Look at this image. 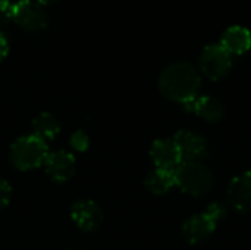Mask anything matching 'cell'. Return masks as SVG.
<instances>
[{
  "label": "cell",
  "mask_w": 251,
  "mask_h": 250,
  "mask_svg": "<svg viewBox=\"0 0 251 250\" xmlns=\"http://www.w3.org/2000/svg\"><path fill=\"white\" fill-rule=\"evenodd\" d=\"M12 19L26 31H40L47 25L46 10L37 0H19L13 3Z\"/></svg>",
  "instance_id": "obj_5"
},
{
  "label": "cell",
  "mask_w": 251,
  "mask_h": 250,
  "mask_svg": "<svg viewBox=\"0 0 251 250\" xmlns=\"http://www.w3.org/2000/svg\"><path fill=\"white\" fill-rule=\"evenodd\" d=\"M207 212H209L212 217H215L218 221H221V220L225 217V214H226L225 208H224L221 203H212V205L207 208Z\"/></svg>",
  "instance_id": "obj_19"
},
{
  "label": "cell",
  "mask_w": 251,
  "mask_h": 250,
  "mask_svg": "<svg viewBox=\"0 0 251 250\" xmlns=\"http://www.w3.org/2000/svg\"><path fill=\"white\" fill-rule=\"evenodd\" d=\"M90 140L88 136L82 131V130H76L72 136H71V146L76 150V152H85L88 149Z\"/></svg>",
  "instance_id": "obj_16"
},
{
  "label": "cell",
  "mask_w": 251,
  "mask_h": 250,
  "mask_svg": "<svg viewBox=\"0 0 251 250\" xmlns=\"http://www.w3.org/2000/svg\"><path fill=\"white\" fill-rule=\"evenodd\" d=\"M175 184L187 194L204 197L213 189V175L200 161H184L175 169Z\"/></svg>",
  "instance_id": "obj_2"
},
{
  "label": "cell",
  "mask_w": 251,
  "mask_h": 250,
  "mask_svg": "<svg viewBox=\"0 0 251 250\" xmlns=\"http://www.w3.org/2000/svg\"><path fill=\"white\" fill-rule=\"evenodd\" d=\"M32 131L35 137L47 143L50 140H54L56 136L60 133V124L54 115L43 112L32 121Z\"/></svg>",
  "instance_id": "obj_15"
},
{
  "label": "cell",
  "mask_w": 251,
  "mask_h": 250,
  "mask_svg": "<svg viewBox=\"0 0 251 250\" xmlns=\"http://www.w3.org/2000/svg\"><path fill=\"white\" fill-rule=\"evenodd\" d=\"M150 158L156 168L175 169L181 164V155L174 140L159 139L154 140L150 147Z\"/></svg>",
  "instance_id": "obj_11"
},
{
  "label": "cell",
  "mask_w": 251,
  "mask_h": 250,
  "mask_svg": "<svg viewBox=\"0 0 251 250\" xmlns=\"http://www.w3.org/2000/svg\"><path fill=\"white\" fill-rule=\"evenodd\" d=\"M221 46L232 56L243 55L250 50L251 32L241 25L229 27L221 38Z\"/></svg>",
  "instance_id": "obj_13"
},
{
  "label": "cell",
  "mask_w": 251,
  "mask_h": 250,
  "mask_svg": "<svg viewBox=\"0 0 251 250\" xmlns=\"http://www.w3.org/2000/svg\"><path fill=\"white\" fill-rule=\"evenodd\" d=\"M179 150L181 162L184 161H201L207 156V144L206 140L190 131V130H179L172 139Z\"/></svg>",
  "instance_id": "obj_9"
},
{
  "label": "cell",
  "mask_w": 251,
  "mask_h": 250,
  "mask_svg": "<svg viewBox=\"0 0 251 250\" xmlns=\"http://www.w3.org/2000/svg\"><path fill=\"white\" fill-rule=\"evenodd\" d=\"M199 66L203 75L212 81H218L231 71L232 55L228 53L221 44H210L200 53Z\"/></svg>",
  "instance_id": "obj_4"
},
{
  "label": "cell",
  "mask_w": 251,
  "mask_h": 250,
  "mask_svg": "<svg viewBox=\"0 0 251 250\" xmlns=\"http://www.w3.org/2000/svg\"><path fill=\"white\" fill-rule=\"evenodd\" d=\"M44 168L47 175L56 183H65L71 180L75 174L76 161L74 155L66 150H56L47 155L44 161Z\"/></svg>",
  "instance_id": "obj_7"
},
{
  "label": "cell",
  "mask_w": 251,
  "mask_h": 250,
  "mask_svg": "<svg viewBox=\"0 0 251 250\" xmlns=\"http://www.w3.org/2000/svg\"><path fill=\"white\" fill-rule=\"evenodd\" d=\"M228 202L237 212L251 211V171L232 178L228 187Z\"/></svg>",
  "instance_id": "obj_10"
},
{
  "label": "cell",
  "mask_w": 251,
  "mask_h": 250,
  "mask_svg": "<svg viewBox=\"0 0 251 250\" xmlns=\"http://www.w3.org/2000/svg\"><path fill=\"white\" fill-rule=\"evenodd\" d=\"M9 53V41L3 32H0V62L7 56Z\"/></svg>",
  "instance_id": "obj_20"
},
{
  "label": "cell",
  "mask_w": 251,
  "mask_h": 250,
  "mask_svg": "<svg viewBox=\"0 0 251 250\" xmlns=\"http://www.w3.org/2000/svg\"><path fill=\"white\" fill-rule=\"evenodd\" d=\"M10 197H12V186L6 180L0 178V211L9 205Z\"/></svg>",
  "instance_id": "obj_17"
},
{
  "label": "cell",
  "mask_w": 251,
  "mask_h": 250,
  "mask_svg": "<svg viewBox=\"0 0 251 250\" xmlns=\"http://www.w3.org/2000/svg\"><path fill=\"white\" fill-rule=\"evenodd\" d=\"M41 6H47V4H53V3H56L57 0H37Z\"/></svg>",
  "instance_id": "obj_21"
},
{
  "label": "cell",
  "mask_w": 251,
  "mask_h": 250,
  "mask_svg": "<svg viewBox=\"0 0 251 250\" xmlns=\"http://www.w3.org/2000/svg\"><path fill=\"white\" fill-rule=\"evenodd\" d=\"M13 4L9 0H0V24H6L12 19Z\"/></svg>",
  "instance_id": "obj_18"
},
{
  "label": "cell",
  "mask_w": 251,
  "mask_h": 250,
  "mask_svg": "<svg viewBox=\"0 0 251 250\" xmlns=\"http://www.w3.org/2000/svg\"><path fill=\"white\" fill-rule=\"evenodd\" d=\"M187 112H191L206 122H219L224 118V106L212 96H199L197 99L184 103Z\"/></svg>",
  "instance_id": "obj_12"
},
{
  "label": "cell",
  "mask_w": 251,
  "mask_h": 250,
  "mask_svg": "<svg viewBox=\"0 0 251 250\" xmlns=\"http://www.w3.org/2000/svg\"><path fill=\"white\" fill-rule=\"evenodd\" d=\"M47 155L49 147L46 141L34 134L19 137L10 147V162L19 171H29L44 165Z\"/></svg>",
  "instance_id": "obj_3"
},
{
  "label": "cell",
  "mask_w": 251,
  "mask_h": 250,
  "mask_svg": "<svg viewBox=\"0 0 251 250\" xmlns=\"http://www.w3.org/2000/svg\"><path fill=\"white\" fill-rule=\"evenodd\" d=\"M71 218L82 231H94L103 224V212L94 200H78L71 208Z\"/></svg>",
  "instance_id": "obj_8"
},
{
  "label": "cell",
  "mask_w": 251,
  "mask_h": 250,
  "mask_svg": "<svg viewBox=\"0 0 251 250\" xmlns=\"http://www.w3.org/2000/svg\"><path fill=\"white\" fill-rule=\"evenodd\" d=\"M157 85L162 96H165L168 100L184 105L199 97L201 77L193 65L176 62L163 69Z\"/></svg>",
  "instance_id": "obj_1"
},
{
  "label": "cell",
  "mask_w": 251,
  "mask_h": 250,
  "mask_svg": "<svg viewBox=\"0 0 251 250\" xmlns=\"http://www.w3.org/2000/svg\"><path fill=\"white\" fill-rule=\"evenodd\" d=\"M219 221L207 211L190 217L182 225V236L190 245H200L206 242L216 230Z\"/></svg>",
  "instance_id": "obj_6"
},
{
  "label": "cell",
  "mask_w": 251,
  "mask_h": 250,
  "mask_svg": "<svg viewBox=\"0 0 251 250\" xmlns=\"http://www.w3.org/2000/svg\"><path fill=\"white\" fill-rule=\"evenodd\" d=\"M144 186L149 192H151L153 194H165L168 193L172 187H175V174L174 169H162V168H156L154 171H151L146 180H144Z\"/></svg>",
  "instance_id": "obj_14"
}]
</instances>
